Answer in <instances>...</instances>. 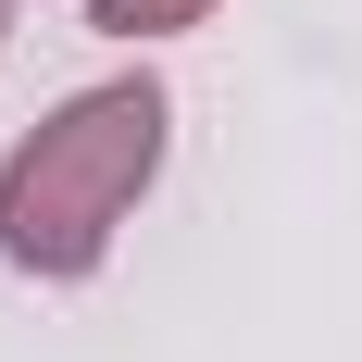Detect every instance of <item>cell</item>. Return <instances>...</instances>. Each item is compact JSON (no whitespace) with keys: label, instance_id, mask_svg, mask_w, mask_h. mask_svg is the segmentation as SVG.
<instances>
[{"label":"cell","instance_id":"cell-1","mask_svg":"<svg viewBox=\"0 0 362 362\" xmlns=\"http://www.w3.org/2000/svg\"><path fill=\"white\" fill-rule=\"evenodd\" d=\"M163 150H175V88L150 63L63 88L0 150V262L37 288H88L112 262V238L138 225V200L163 187Z\"/></svg>","mask_w":362,"mask_h":362},{"label":"cell","instance_id":"cell-3","mask_svg":"<svg viewBox=\"0 0 362 362\" xmlns=\"http://www.w3.org/2000/svg\"><path fill=\"white\" fill-rule=\"evenodd\" d=\"M0 50H13V0H0Z\"/></svg>","mask_w":362,"mask_h":362},{"label":"cell","instance_id":"cell-2","mask_svg":"<svg viewBox=\"0 0 362 362\" xmlns=\"http://www.w3.org/2000/svg\"><path fill=\"white\" fill-rule=\"evenodd\" d=\"M225 0H88V25L100 37H125V50H150V37H200Z\"/></svg>","mask_w":362,"mask_h":362}]
</instances>
